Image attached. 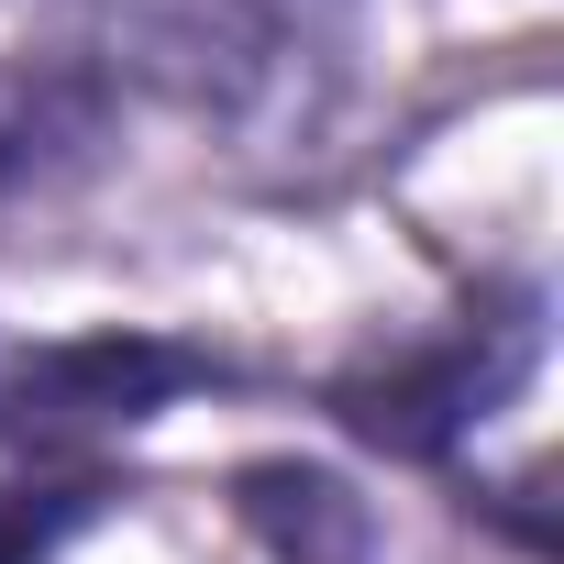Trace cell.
<instances>
[{
	"instance_id": "obj_1",
	"label": "cell",
	"mask_w": 564,
	"mask_h": 564,
	"mask_svg": "<svg viewBox=\"0 0 564 564\" xmlns=\"http://www.w3.org/2000/svg\"><path fill=\"white\" fill-rule=\"evenodd\" d=\"M111 78L78 56H0V210L56 199L111 144Z\"/></svg>"
}]
</instances>
